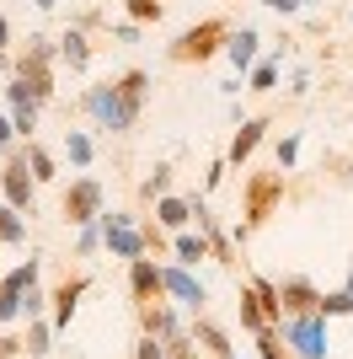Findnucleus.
Returning a JSON list of instances; mask_svg holds the SVG:
<instances>
[{
	"instance_id": "obj_1",
	"label": "nucleus",
	"mask_w": 353,
	"mask_h": 359,
	"mask_svg": "<svg viewBox=\"0 0 353 359\" xmlns=\"http://www.w3.org/2000/svg\"><path fill=\"white\" fill-rule=\"evenodd\" d=\"M284 198V172H257V177H247V220H241V236H251L257 225L273 220V210H279Z\"/></svg>"
},
{
	"instance_id": "obj_2",
	"label": "nucleus",
	"mask_w": 353,
	"mask_h": 359,
	"mask_svg": "<svg viewBox=\"0 0 353 359\" xmlns=\"http://www.w3.org/2000/svg\"><path fill=\"white\" fill-rule=\"evenodd\" d=\"M225 43H230V27H225L220 16H209V22L188 27V32L172 43V60H176V65H204L209 54H220Z\"/></svg>"
},
{
	"instance_id": "obj_3",
	"label": "nucleus",
	"mask_w": 353,
	"mask_h": 359,
	"mask_svg": "<svg viewBox=\"0 0 353 359\" xmlns=\"http://www.w3.org/2000/svg\"><path fill=\"white\" fill-rule=\"evenodd\" d=\"M102 247H107L113 257H123V263H134V257L150 252L145 231H139V225H134V215H123V210H113V215L102 210Z\"/></svg>"
},
{
	"instance_id": "obj_4",
	"label": "nucleus",
	"mask_w": 353,
	"mask_h": 359,
	"mask_svg": "<svg viewBox=\"0 0 353 359\" xmlns=\"http://www.w3.org/2000/svg\"><path fill=\"white\" fill-rule=\"evenodd\" d=\"M279 332H284V344L294 348L300 359H326V316L316 311V316H284L279 322Z\"/></svg>"
},
{
	"instance_id": "obj_5",
	"label": "nucleus",
	"mask_w": 353,
	"mask_h": 359,
	"mask_svg": "<svg viewBox=\"0 0 353 359\" xmlns=\"http://www.w3.org/2000/svg\"><path fill=\"white\" fill-rule=\"evenodd\" d=\"M102 198L107 194H102L97 177H75L70 188H64V198H59V215H64L70 225H91V220H102V210H107Z\"/></svg>"
},
{
	"instance_id": "obj_6",
	"label": "nucleus",
	"mask_w": 353,
	"mask_h": 359,
	"mask_svg": "<svg viewBox=\"0 0 353 359\" xmlns=\"http://www.w3.org/2000/svg\"><path fill=\"white\" fill-rule=\"evenodd\" d=\"M86 107L102 118V129H129V123L139 118V102H129V97L118 91V81H107V86H91V91H86Z\"/></svg>"
},
{
	"instance_id": "obj_7",
	"label": "nucleus",
	"mask_w": 353,
	"mask_h": 359,
	"mask_svg": "<svg viewBox=\"0 0 353 359\" xmlns=\"http://www.w3.org/2000/svg\"><path fill=\"white\" fill-rule=\"evenodd\" d=\"M0 194H6V204H16L22 215H32V198H38V177H32V166H27V150L6 156V166H0Z\"/></svg>"
},
{
	"instance_id": "obj_8",
	"label": "nucleus",
	"mask_w": 353,
	"mask_h": 359,
	"mask_svg": "<svg viewBox=\"0 0 353 359\" xmlns=\"http://www.w3.org/2000/svg\"><path fill=\"white\" fill-rule=\"evenodd\" d=\"M32 285H38V257L16 263V269L0 279V327L22 316V306H27V290H32Z\"/></svg>"
},
{
	"instance_id": "obj_9",
	"label": "nucleus",
	"mask_w": 353,
	"mask_h": 359,
	"mask_svg": "<svg viewBox=\"0 0 353 359\" xmlns=\"http://www.w3.org/2000/svg\"><path fill=\"white\" fill-rule=\"evenodd\" d=\"M16 81H27L38 102H48V97H54V70H48V43H43V38H32L27 54L16 60Z\"/></svg>"
},
{
	"instance_id": "obj_10",
	"label": "nucleus",
	"mask_w": 353,
	"mask_h": 359,
	"mask_svg": "<svg viewBox=\"0 0 353 359\" xmlns=\"http://www.w3.org/2000/svg\"><path fill=\"white\" fill-rule=\"evenodd\" d=\"M161 295H166L161 269H155L150 257H134V263H129V300H134V311L150 306V300H161Z\"/></svg>"
},
{
	"instance_id": "obj_11",
	"label": "nucleus",
	"mask_w": 353,
	"mask_h": 359,
	"mask_svg": "<svg viewBox=\"0 0 353 359\" xmlns=\"http://www.w3.org/2000/svg\"><path fill=\"white\" fill-rule=\"evenodd\" d=\"M279 295H284V316H316V311H321V300H326V290H316L310 279L289 273V279L279 285Z\"/></svg>"
},
{
	"instance_id": "obj_12",
	"label": "nucleus",
	"mask_w": 353,
	"mask_h": 359,
	"mask_svg": "<svg viewBox=\"0 0 353 359\" xmlns=\"http://www.w3.org/2000/svg\"><path fill=\"white\" fill-rule=\"evenodd\" d=\"M161 279H166V295H176L182 306H193V311H204V300H209V290L198 285L188 273V263H166L161 269Z\"/></svg>"
},
{
	"instance_id": "obj_13",
	"label": "nucleus",
	"mask_w": 353,
	"mask_h": 359,
	"mask_svg": "<svg viewBox=\"0 0 353 359\" xmlns=\"http://www.w3.org/2000/svg\"><path fill=\"white\" fill-rule=\"evenodd\" d=\"M86 290H91L86 273H70V279H59V285H54V295H48V300H54V332L70 327V316H75V306H81Z\"/></svg>"
},
{
	"instance_id": "obj_14",
	"label": "nucleus",
	"mask_w": 353,
	"mask_h": 359,
	"mask_svg": "<svg viewBox=\"0 0 353 359\" xmlns=\"http://www.w3.org/2000/svg\"><path fill=\"white\" fill-rule=\"evenodd\" d=\"M6 97H11V123H16V135H32L38 129V97H32L27 81H11L6 86Z\"/></svg>"
},
{
	"instance_id": "obj_15",
	"label": "nucleus",
	"mask_w": 353,
	"mask_h": 359,
	"mask_svg": "<svg viewBox=\"0 0 353 359\" xmlns=\"http://www.w3.org/2000/svg\"><path fill=\"white\" fill-rule=\"evenodd\" d=\"M139 332L166 344V338H176L182 327H176V311L166 306V300H150V306H139Z\"/></svg>"
},
{
	"instance_id": "obj_16",
	"label": "nucleus",
	"mask_w": 353,
	"mask_h": 359,
	"mask_svg": "<svg viewBox=\"0 0 353 359\" xmlns=\"http://www.w3.org/2000/svg\"><path fill=\"white\" fill-rule=\"evenodd\" d=\"M193 344H204V354H214V359H235L230 332H225L220 322H209V316H198V322H193Z\"/></svg>"
},
{
	"instance_id": "obj_17",
	"label": "nucleus",
	"mask_w": 353,
	"mask_h": 359,
	"mask_svg": "<svg viewBox=\"0 0 353 359\" xmlns=\"http://www.w3.org/2000/svg\"><path fill=\"white\" fill-rule=\"evenodd\" d=\"M251 295H257V306H263L268 327H279V322H284V295H279V285H273V279H251Z\"/></svg>"
},
{
	"instance_id": "obj_18",
	"label": "nucleus",
	"mask_w": 353,
	"mask_h": 359,
	"mask_svg": "<svg viewBox=\"0 0 353 359\" xmlns=\"http://www.w3.org/2000/svg\"><path fill=\"white\" fill-rule=\"evenodd\" d=\"M263 129H268V118H251V123H241V129H235V140H230V161H235V166H241L251 150L263 145Z\"/></svg>"
},
{
	"instance_id": "obj_19",
	"label": "nucleus",
	"mask_w": 353,
	"mask_h": 359,
	"mask_svg": "<svg viewBox=\"0 0 353 359\" xmlns=\"http://www.w3.org/2000/svg\"><path fill=\"white\" fill-rule=\"evenodd\" d=\"M172 252H176V263H188V269H193V263H204V257H214V252H209V236H204V231H198V236H193V231H176Z\"/></svg>"
},
{
	"instance_id": "obj_20",
	"label": "nucleus",
	"mask_w": 353,
	"mask_h": 359,
	"mask_svg": "<svg viewBox=\"0 0 353 359\" xmlns=\"http://www.w3.org/2000/svg\"><path fill=\"white\" fill-rule=\"evenodd\" d=\"M155 220H161L166 231H182V225L193 220V198H172V194L155 198Z\"/></svg>"
},
{
	"instance_id": "obj_21",
	"label": "nucleus",
	"mask_w": 353,
	"mask_h": 359,
	"mask_svg": "<svg viewBox=\"0 0 353 359\" xmlns=\"http://www.w3.org/2000/svg\"><path fill=\"white\" fill-rule=\"evenodd\" d=\"M225 54H230V65H235V70H247V65L257 60V32H251V27L230 32V43H225Z\"/></svg>"
},
{
	"instance_id": "obj_22",
	"label": "nucleus",
	"mask_w": 353,
	"mask_h": 359,
	"mask_svg": "<svg viewBox=\"0 0 353 359\" xmlns=\"http://www.w3.org/2000/svg\"><path fill=\"white\" fill-rule=\"evenodd\" d=\"M0 241H6V247H22V241H27V220H22L16 204H0Z\"/></svg>"
},
{
	"instance_id": "obj_23",
	"label": "nucleus",
	"mask_w": 353,
	"mask_h": 359,
	"mask_svg": "<svg viewBox=\"0 0 353 359\" xmlns=\"http://www.w3.org/2000/svg\"><path fill=\"white\" fill-rule=\"evenodd\" d=\"M235 311H241V327H247V332H263L268 327V316H263V306H257V295H251V285L235 295Z\"/></svg>"
},
{
	"instance_id": "obj_24",
	"label": "nucleus",
	"mask_w": 353,
	"mask_h": 359,
	"mask_svg": "<svg viewBox=\"0 0 353 359\" xmlns=\"http://www.w3.org/2000/svg\"><path fill=\"white\" fill-rule=\"evenodd\" d=\"M251 338H257V354H263V359H294V348L284 344L279 327H263V332H251Z\"/></svg>"
},
{
	"instance_id": "obj_25",
	"label": "nucleus",
	"mask_w": 353,
	"mask_h": 359,
	"mask_svg": "<svg viewBox=\"0 0 353 359\" xmlns=\"http://www.w3.org/2000/svg\"><path fill=\"white\" fill-rule=\"evenodd\" d=\"M22 150H27V166H32V177H38V182H54L59 177V172H54V156H48L43 145H32V140H27Z\"/></svg>"
},
{
	"instance_id": "obj_26",
	"label": "nucleus",
	"mask_w": 353,
	"mask_h": 359,
	"mask_svg": "<svg viewBox=\"0 0 353 359\" xmlns=\"http://www.w3.org/2000/svg\"><path fill=\"white\" fill-rule=\"evenodd\" d=\"M48 338H54V322H38V316H32V322H27V338H22V348H27V354H48Z\"/></svg>"
},
{
	"instance_id": "obj_27",
	"label": "nucleus",
	"mask_w": 353,
	"mask_h": 359,
	"mask_svg": "<svg viewBox=\"0 0 353 359\" xmlns=\"http://www.w3.org/2000/svg\"><path fill=\"white\" fill-rule=\"evenodd\" d=\"M64 60H70L75 70H86V65H91V48H86L81 32H64Z\"/></svg>"
},
{
	"instance_id": "obj_28",
	"label": "nucleus",
	"mask_w": 353,
	"mask_h": 359,
	"mask_svg": "<svg viewBox=\"0 0 353 359\" xmlns=\"http://www.w3.org/2000/svg\"><path fill=\"white\" fill-rule=\"evenodd\" d=\"M64 145H70V161L75 166H91V140L81 129H64Z\"/></svg>"
},
{
	"instance_id": "obj_29",
	"label": "nucleus",
	"mask_w": 353,
	"mask_h": 359,
	"mask_svg": "<svg viewBox=\"0 0 353 359\" xmlns=\"http://www.w3.org/2000/svg\"><path fill=\"white\" fill-rule=\"evenodd\" d=\"M321 316H353V290H332L321 300Z\"/></svg>"
},
{
	"instance_id": "obj_30",
	"label": "nucleus",
	"mask_w": 353,
	"mask_h": 359,
	"mask_svg": "<svg viewBox=\"0 0 353 359\" xmlns=\"http://www.w3.org/2000/svg\"><path fill=\"white\" fill-rule=\"evenodd\" d=\"M273 81H279V65L263 60L257 70H251V86H247V91H273Z\"/></svg>"
},
{
	"instance_id": "obj_31",
	"label": "nucleus",
	"mask_w": 353,
	"mask_h": 359,
	"mask_svg": "<svg viewBox=\"0 0 353 359\" xmlns=\"http://www.w3.org/2000/svg\"><path fill=\"white\" fill-rule=\"evenodd\" d=\"M134 359H172V348H166L161 338H145V332H139V344H134Z\"/></svg>"
},
{
	"instance_id": "obj_32",
	"label": "nucleus",
	"mask_w": 353,
	"mask_h": 359,
	"mask_svg": "<svg viewBox=\"0 0 353 359\" xmlns=\"http://www.w3.org/2000/svg\"><path fill=\"white\" fill-rule=\"evenodd\" d=\"M172 188V166H155V177H145V198H166Z\"/></svg>"
},
{
	"instance_id": "obj_33",
	"label": "nucleus",
	"mask_w": 353,
	"mask_h": 359,
	"mask_svg": "<svg viewBox=\"0 0 353 359\" xmlns=\"http://www.w3.org/2000/svg\"><path fill=\"white\" fill-rule=\"evenodd\" d=\"M129 16L134 22H155V16H161V0H129Z\"/></svg>"
},
{
	"instance_id": "obj_34",
	"label": "nucleus",
	"mask_w": 353,
	"mask_h": 359,
	"mask_svg": "<svg viewBox=\"0 0 353 359\" xmlns=\"http://www.w3.org/2000/svg\"><path fill=\"white\" fill-rule=\"evenodd\" d=\"M97 247H102V220L81 225V252H97Z\"/></svg>"
},
{
	"instance_id": "obj_35",
	"label": "nucleus",
	"mask_w": 353,
	"mask_h": 359,
	"mask_svg": "<svg viewBox=\"0 0 353 359\" xmlns=\"http://www.w3.org/2000/svg\"><path fill=\"white\" fill-rule=\"evenodd\" d=\"M294 156H300V140H284V145H279V166H294Z\"/></svg>"
},
{
	"instance_id": "obj_36",
	"label": "nucleus",
	"mask_w": 353,
	"mask_h": 359,
	"mask_svg": "<svg viewBox=\"0 0 353 359\" xmlns=\"http://www.w3.org/2000/svg\"><path fill=\"white\" fill-rule=\"evenodd\" d=\"M11 135H16V123H11V118H0V150H11Z\"/></svg>"
},
{
	"instance_id": "obj_37",
	"label": "nucleus",
	"mask_w": 353,
	"mask_h": 359,
	"mask_svg": "<svg viewBox=\"0 0 353 359\" xmlns=\"http://www.w3.org/2000/svg\"><path fill=\"white\" fill-rule=\"evenodd\" d=\"M11 354H22V344H11V338H6V327H0V359H11Z\"/></svg>"
},
{
	"instance_id": "obj_38",
	"label": "nucleus",
	"mask_w": 353,
	"mask_h": 359,
	"mask_svg": "<svg viewBox=\"0 0 353 359\" xmlns=\"http://www.w3.org/2000/svg\"><path fill=\"white\" fill-rule=\"evenodd\" d=\"M263 6H273V11H294L300 0H263Z\"/></svg>"
},
{
	"instance_id": "obj_39",
	"label": "nucleus",
	"mask_w": 353,
	"mask_h": 359,
	"mask_svg": "<svg viewBox=\"0 0 353 359\" xmlns=\"http://www.w3.org/2000/svg\"><path fill=\"white\" fill-rule=\"evenodd\" d=\"M11 43V27H6V16H0V48Z\"/></svg>"
},
{
	"instance_id": "obj_40",
	"label": "nucleus",
	"mask_w": 353,
	"mask_h": 359,
	"mask_svg": "<svg viewBox=\"0 0 353 359\" xmlns=\"http://www.w3.org/2000/svg\"><path fill=\"white\" fill-rule=\"evenodd\" d=\"M32 6H43V11H48V6H59V0H32Z\"/></svg>"
},
{
	"instance_id": "obj_41",
	"label": "nucleus",
	"mask_w": 353,
	"mask_h": 359,
	"mask_svg": "<svg viewBox=\"0 0 353 359\" xmlns=\"http://www.w3.org/2000/svg\"><path fill=\"white\" fill-rule=\"evenodd\" d=\"M348 290H353V263H348Z\"/></svg>"
},
{
	"instance_id": "obj_42",
	"label": "nucleus",
	"mask_w": 353,
	"mask_h": 359,
	"mask_svg": "<svg viewBox=\"0 0 353 359\" xmlns=\"http://www.w3.org/2000/svg\"><path fill=\"white\" fill-rule=\"evenodd\" d=\"M209 359H214V354H209Z\"/></svg>"
}]
</instances>
